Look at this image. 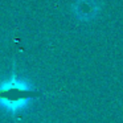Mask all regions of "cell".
I'll return each instance as SVG.
<instances>
[{
  "label": "cell",
  "mask_w": 123,
  "mask_h": 123,
  "mask_svg": "<svg viewBox=\"0 0 123 123\" xmlns=\"http://www.w3.org/2000/svg\"><path fill=\"white\" fill-rule=\"evenodd\" d=\"M73 13L82 21L93 20L101 11V4L97 0H77L72 6Z\"/></svg>",
  "instance_id": "cell-1"
}]
</instances>
